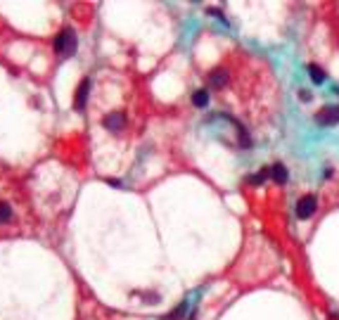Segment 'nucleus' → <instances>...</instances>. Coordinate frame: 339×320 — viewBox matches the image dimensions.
<instances>
[{
	"instance_id": "obj_1",
	"label": "nucleus",
	"mask_w": 339,
	"mask_h": 320,
	"mask_svg": "<svg viewBox=\"0 0 339 320\" xmlns=\"http://www.w3.org/2000/svg\"><path fill=\"white\" fill-rule=\"evenodd\" d=\"M52 48H55V52H57V55H62V57L74 55V52H76V33L71 29L60 31V33L55 36Z\"/></svg>"
},
{
	"instance_id": "obj_2",
	"label": "nucleus",
	"mask_w": 339,
	"mask_h": 320,
	"mask_svg": "<svg viewBox=\"0 0 339 320\" xmlns=\"http://www.w3.org/2000/svg\"><path fill=\"white\" fill-rule=\"evenodd\" d=\"M315 211H318V197L315 195H304L296 202V218H302V221H308L311 216H315Z\"/></svg>"
},
{
	"instance_id": "obj_3",
	"label": "nucleus",
	"mask_w": 339,
	"mask_h": 320,
	"mask_svg": "<svg viewBox=\"0 0 339 320\" xmlns=\"http://www.w3.org/2000/svg\"><path fill=\"white\" fill-rule=\"evenodd\" d=\"M337 121H339V105H325L315 114V123L318 126H334Z\"/></svg>"
},
{
	"instance_id": "obj_4",
	"label": "nucleus",
	"mask_w": 339,
	"mask_h": 320,
	"mask_svg": "<svg viewBox=\"0 0 339 320\" xmlns=\"http://www.w3.org/2000/svg\"><path fill=\"white\" fill-rule=\"evenodd\" d=\"M228 81H230V71L225 67H216L214 71L209 74V86L216 88V90L225 88V86H228Z\"/></svg>"
},
{
	"instance_id": "obj_5",
	"label": "nucleus",
	"mask_w": 339,
	"mask_h": 320,
	"mask_svg": "<svg viewBox=\"0 0 339 320\" xmlns=\"http://www.w3.org/2000/svg\"><path fill=\"white\" fill-rule=\"evenodd\" d=\"M88 95H90V79H83L79 83V90H76V98H74V107L76 109H83L88 102Z\"/></svg>"
},
{
	"instance_id": "obj_6",
	"label": "nucleus",
	"mask_w": 339,
	"mask_h": 320,
	"mask_svg": "<svg viewBox=\"0 0 339 320\" xmlns=\"http://www.w3.org/2000/svg\"><path fill=\"white\" fill-rule=\"evenodd\" d=\"M123 126H126V114L123 111H111V114H107V119H105V128L107 130H121Z\"/></svg>"
},
{
	"instance_id": "obj_7",
	"label": "nucleus",
	"mask_w": 339,
	"mask_h": 320,
	"mask_svg": "<svg viewBox=\"0 0 339 320\" xmlns=\"http://www.w3.org/2000/svg\"><path fill=\"white\" fill-rule=\"evenodd\" d=\"M287 178H290V173H287V166H285L282 161H275L271 166V180L277 185H285L287 183Z\"/></svg>"
},
{
	"instance_id": "obj_8",
	"label": "nucleus",
	"mask_w": 339,
	"mask_h": 320,
	"mask_svg": "<svg viewBox=\"0 0 339 320\" xmlns=\"http://www.w3.org/2000/svg\"><path fill=\"white\" fill-rule=\"evenodd\" d=\"M192 105L195 107H206L209 105V90H195L192 92Z\"/></svg>"
},
{
	"instance_id": "obj_9",
	"label": "nucleus",
	"mask_w": 339,
	"mask_h": 320,
	"mask_svg": "<svg viewBox=\"0 0 339 320\" xmlns=\"http://www.w3.org/2000/svg\"><path fill=\"white\" fill-rule=\"evenodd\" d=\"M266 178H271V166L261 168L259 173H252V176H249V183H252V185H261V183H266Z\"/></svg>"
},
{
	"instance_id": "obj_10",
	"label": "nucleus",
	"mask_w": 339,
	"mask_h": 320,
	"mask_svg": "<svg viewBox=\"0 0 339 320\" xmlns=\"http://www.w3.org/2000/svg\"><path fill=\"white\" fill-rule=\"evenodd\" d=\"M308 74H311V79H313L315 86H321L323 81H325V71H323L318 64H308Z\"/></svg>"
},
{
	"instance_id": "obj_11",
	"label": "nucleus",
	"mask_w": 339,
	"mask_h": 320,
	"mask_svg": "<svg viewBox=\"0 0 339 320\" xmlns=\"http://www.w3.org/2000/svg\"><path fill=\"white\" fill-rule=\"evenodd\" d=\"M185 311H187V304H178V306L173 308L168 315H161V320H183V315H185Z\"/></svg>"
},
{
	"instance_id": "obj_12",
	"label": "nucleus",
	"mask_w": 339,
	"mask_h": 320,
	"mask_svg": "<svg viewBox=\"0 0 339 320\" xmlns=\"http://www.w3.org/2000/svg\"><path fill=\"white\" fill-rule=\"evenodd\" d=\"M10 218H12V209H10V204L0 202V225H3V223H7Z\"/></svg>"
},
{
	"instance_id": "obj_13",
	"label": "nucleus",
	"mask_w": 339,
	"mask_h": 320,
	"mask_svg": "<svg viewBox=\"0 0 339 320\" xmlns=\"http://www.w3.org/2000/svg\"><path fill=\"white\" fill-rule=\"evenodd\" d=\"M138 296L145 304H159V294H152V292H138Z\"/></svg>"
},
{
	"instance_id": "obj_14",
	"label": "nucleus",
	"mask_w": 339,
	"mask_h": 320,
	"mask_svg": "<svg viewBox=\"0 0 339 320\" xmlns=\"http://www.w3.org/2000/svg\"><path fill=\"white\" fill-rule=\"evenodd\" d=\"M299 98L306 100V102H308V100H311V92H308V90H299Z\"/></svg>"
},
{
	"instance_id": "obj_15",
	"label": "nucleus",
	"mask_w": 339,
	"mask_h": 320,
	"mask_svg": "<svg viewBox=\"0 0 339 320\" xmlns=\"http://www.w3.org/2000/svg\"><path fill=\"white\" fill-rule=\"evenodd\" d=\"M190 320H197V313H192V315H190Z\"/></svg>"
},
{
	"instance_id": "obj_16",
	"label": "nucleus",
	"mask_w": 339,
	"mask_h": 320,
	"mask_svg": "<svg viewBox=\"0 0 339 320\" xmlns=\"http://www.w3.org/2000/svg\"><path fill=\"white\" fill-rule=\"evenodd\" d=\"M337 92H339V88H337Z\"/></svg>"
}]
</instances>
